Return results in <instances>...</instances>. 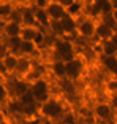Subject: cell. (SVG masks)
<instances>
[{"label":"cell","mask_w":117,"mask_h":124,"mask_svg":"<svg viewBox=\"0 0 117 124\" xmlns=\"http://www.w3.org/2000/svg\"><path fill=\"white\" fill-rule=\"evenodd\" d=\"M78 19H79V18H76V16H73V15H70V13L62 19V26H63V30H65V38H71L73 35H76Z\"/></svg>","instance_id":"5bb4252c"},{"label":"cell","mask_w":117,"mask_h":124,"mask_svg":"<svg viewBox=\"0 0 117 124\" xmlns=\"http://www.w3.org/2000/svg\"><path fill=\"white\" fill-rule=\"evenodd\" d=\"M0 2H2V0H0Z\"/></svg>","instance_id":"836d02e7"},{"label":"cell","mask_w":117,"mask_h":124,"mask_svg":"<svg viewBox=\"0 0 117 124\" xmlns=\"http://www.w3.org/2000/svg\"><path fill=\"white\" fill-rule=\"evenodd\" d=\"M111 40H112L114 43L117 45V29H116V32H114V35H112V38H111Z\"/></svg>","instance_id":"83f0119b"},{"label":"cell","mask_w":117,"mask_h":124,"mask_svg":"<svg viewBox=\"0 0 117 124\" xmlns=\"http://www.w3.org/2000/svg\"><path fill=\"white\" fill-rule=\"evenodd\" d=\"M30 91H32L33 97H35V102H37L38 107L43 105V103H46L49 99H52L51 84H49V81L46 80V78H43V77L37 78V80H33L32 83H30Z\"/></svg>","instance_id":"6da1fadb"},{"label":"cell","mask_w":117,"mask_h":124,"mask_svg":"<svg viewBox=\"0 0 117 124\" xmlns=\"http://www.w3.org/2000/svg\"><path fill=\"white\" fill-rule=\"evenodd\" d=\"M90 2H92V0H90Z\"/></svg>","instance_id":"e575fe53"},{"label":"cell","mask_w":117,"mask_h":124,"mask_svg":"<svg viewBox=\"0 0 117 124\" xmlns=\"http://www.w3.org/2000/svg\"><path fill=\"white\" fill-rule=\"evenodd\" d=\"M66 62L62 61V59H54L51 62V73L52 77L58 81H63L66 80V67H65Z\"/></svg>","instance_id":"9a60e30c"},{"label":"cell","mask_w":117,"mask_h":124,"mask_svg":"<svg viewBox=\"0 0 117 124\" xmlns=\"http://www.w3.org/2000/svg\"><path fill=\"white\" fill-rule=\"evenodd\" d=\"M11 2H14L19 7H27V0H11Z\"/></svg>","instance_id":"d4e9b609"},{"label":"cell","mask_w":117,"mask_h":124,"mask_svg":"<svg viewBox=\"0 0 117 124\" xmlns=\"http://www.w3.org/2000/svg\"><path fill=\"white\" fill-rule=\"evenodd\" d=\"M19 57H21L19 54H14V53L8 51L3 57L0 59L2 67H3V73H6V75H13V73H14V75H16L18 64H19Z\"/></svg>","instance_id":"30bf717a"},{"label":"cell","mask_w":117,"mask_h":124,"mask_svg":"<svg viewBox=\"0 0 117 124\" xmlns=\"http://www.w3.org/2000/svg\"><path fill=\"white\" fill-rule=\"evenodd\" d=\"M109 18H111V24H112L114 27H117V10H112V11H111Z\"/></svg>","instance_id":"cb8c5ba5"},{"label":"cell","mask_w":117,"mask_h":124,"mask_svg":"<svg viewBox=\"0 0 117 124\" xmlns=\"http://www.w3.org/2000/svg\"><path fill=\"white\" fill-rule=\"evenodd\" d=\"M8 89H10V95H13V99H19L26 94V92L30 91V83L27 80H24V78L16 77L13 80V83H10Z\"/></svg>","instance_id":"9c48e42d"},{"label":"cell","mask_w":117,"mask_h":124,"mask_svg":"<svg viewBox=\"0 0 117 124\" xmlns=\"http://www.w3.org/2000/svg\"><path fill=\"white\" fill-rule=\"evenodd\" d=\"M101 64L109 73L117 75V56H112V57H104V56H101Z\"/></svg>","instance_id":"ffe728a7"},{"label":"cell","mask_w":117,"mask_h":124,"mask_svg":"<svg viewBox=\"0 0 117 124\" xmlns=\"http://www.w3.org/2000/svg\"><path fill=\"white\" fill-rule=\"evenodd\" d=\"M3 75V67H2V62H0V77Z\"/></svg>","instance_id":"f546056e"},{"label":"cell","mask_w":117,"mask_h":124,"mask_svg":"<svg viewBox=\"0 0 117 124\" xmlns=\"http://www.w3.org/2000/svg\"><path fill=\"white\" fill-rule=\"evenodd\" d=\"M41 27L38 26H22V32H21V40L24 41H37V38L41 35Z\"/></svg>","instance_id":"2e32d148"},{"label":"cell","mask_w":117,"mask_h":124,"mask_svg":"<svg viewBox=\"0 0 117 124\" xmlns=\"http://www.w3.org/2000/svg\"><path fill=\"white\" fill-rule=\"evenodd\" d=\"M48 32L54 37V40L57 38H65V30H63L62 21H57V19H51L48 26Z\"/></svg>","instance_id":"ac0fdd59"},{"label":"cell","mask_w":117,"mask_h":124,"mask_svg":"<svg viewBox=\"0 0 117 124\" xmlns=\"http://www.w3.org/2000/svg\"><path fill=\"white\" fill-rule=\"evenodd\" d=\"M38 113L48 121H54V119H58L65 115V107L63 103L58 100V99H49L46 103L38 107Z\"/></svg>","instance_id":"7a4b0ae2"},{"label":"cell","mask_w":117,"mask_h":124,"mask_svg":"<svg viewBox=\"0 0 117 124\" xmlns=\"http://www.w3.org/2000/svg\"><path fill=\"white\" fill-rule=\"evenodd\" d=\"M18 100L21 102L22 107H35V105H37V102H35V97H33V94H32V91L26 92V94L22 95V97H19Z\"/></svg>","instance_id":"44dd1931"},{"label":"cell","mask_w":117,"mask_h":124,"mask_svg":"<svg viewBox=\"0 0 117 124\" xmlns=\"http://www.w3.org/2000/svg\"><path fill=\"white\" fill-rule=\"evenodd\" d=\"M109 103L112 105V108H114V111L117 113V91H114L112 94H111V99H109Z\"/></svg>","instance_id":"603a6c76"},{"label":"cell","mask_w":117,"mask_h":124,"mask_svg":"<svg viewBox=\"0 0 117 124\" xmlns=\"http://www.w3.org/2000/svg\"><path fill=\"white\" fill-rule=\"evenodd\" d=\"M37 2H38V0H27V7H33V8H35Z\"/></svg>","instance_id":"484cf974"},{"label":"cell","mask_w":117,"mask_h":124,"mask_svg":"<svg viewBox=\"0 0 117 124\" xmlns=\"http://www.w3.org/2000/svg\"><path fill=\"white\" fill-rule=\"evenodd\" d=\"M100 53H101V56H104V57L117 56V45L114 43L112 40L100 41Z\"/></svg>","instance_id":"d6986e66"},{"label":"cell","mask_w":117,"mask_h":124,"mask_svg":"<svg viewBox=\"0 0 117 124\" xmlns=\"http://www.w3.org/2000/svg\"><path fill=\"white\" fill-rule=\"evenodd\" d=\"M21 32H22V22L16 21V19H8V21L2 22L0 33L3 37V40H6V38H18V37H21Z\"/></svg>","instance_id":"52a82bcc"},{"label":"cell","mask_w":117,"mask_h":124,"mask_svg":"<svg viewBox=\"0 0 117 124\" xmlns=\"http://www.w3.org/2000/svg\"><path fill=\"white\" fill-rule=\"evenodd\" d=\"M116 32V27L109 21H97V30H95V38L98 41L111 40Z\"/></svg>","instance_id":"ba28073f"},{"label":"cell","mask_w":117,"mask_h":124,"mask_svg":"<svg viewBox=\"0 0 117 124\" xmlns=\"http://www.w3.org/2000/svg\"><path fill=\"white\" fill-rule=\"evenodd\" d=\"M93 124H103V123H98V121H97V123H93Z\"/></svg>","instance_id":"4dcf8cb0"},{"label":"cell","mask_w":117,"mask_h":124,"mask_svg":"<svg viewBox=\"0 0 117 124\" xmlns=\"http://www.w3.org/2000/svg\"><path fill=\"white\" fill-rule=\"evenodd\" d=\"M0 29H2V22H0Z\"/></svg>","instance_id":"1f68e13d"},{"label":"cell","mask_w":117,"mask_h":124,"mask_svg":"<svg viewBox=\"0 0 117 124\" xmlns=\"http://www.w3.org/2000/svg\"><path fill=\"white\" fill-rule=\"evenodd\" d=\"M54 53L57 56V59H62L65 62L76 57V49H74V45L70 38H57V40H54Z\"/></svg>","instance_id":"3957f363"},{"label":"cell","mask_w":117,"mask_h":124,"mask_svg":"<svg viewBox=\"0 0 117 124\" xmlns=\"http://www.w3.org/2000/svg\"><path fill=\"white\" fill-rule=\"evenodd\" d=\"M0 105H2V102H0Z\"/></svg>","instance_id":"d6a6232c"},{"label":"cell","mask_w":117,"mask_h":124,"mask_svg":"<svg viewBox=\"0 0 117 124\" xmlns=\"http://www.w3.org/2000/svg\"><path fill=\"white\" fill-rule=\"evenodd\" d=\"M33 72H35V65H33L32 57L21 56V57H19V64H18V70H16V77L27 80Z\"/></svg>","instance_id":"8fae6325"},{"label":"cell","mask_w":117,"mask_h":124,"mask_svg":"<svg viewBox=\"0 0 117 124\" xmlns=\"http://www.w3.org/2000/svg\"><path fill=\"white\" fill-rule=\"evenodd\" d=\"M109 3H111L112 10H117V0H109Z\"/></svg>","instance_id":"4316f807"},{"label":"cell","mask_w":117,"mask_h":124,"mask_svg":"<svg viewBox=\"0 0 117 124\" xmlns=\"http://www.w3.org/2000/svg\"><path fill=\"white\" fill-rule=\"evenodd\" d=\"M44 11H46V15H48L49 19H57V21H62L68 15V11L62 5H58L55 0H49L48 3H46V7H44Z\"/></svg>","instance_id":"7c38bea8"},{"label":"cell","mask_w":117,"mask_h":124,"mask_svg":"<svg viewBox=\"0 0 117 124\" xmlns=\"http://www.w3.org/2000/svg\"><path fill=\"white\" fill-rule=\"evenodd\" d=\"M38 53V45L37 41H21L19 45V56H26V57H32Z\"/></svg>","instance_id":"e0dca14e"},{"label":"cell","mask_w":117,"mask_h":124,"mask_svg":"<svg viewBox=\"0 0 117 124\" xmlns=\"http://www.w3.org/2000/svg\"><path fill=\"white\" fill-rule=\"evenodd\" d=\"M16 11H18V7H16L14 2H11V0H2L0 2V21L5 22L8 19H11L16 15Z\"/></svg>","instance_id":"4fadbf2b"},{"label":"cell","mask_w":117,"mask_h":124,"mask_svg":"<svg viewBox=\"0 0 117 124\" xmlns=\"http://www.w3.org/2000/svg\"><path fill=\"white\" fill-rule=\"evenodd\" d=\"M92 115L98 123H106L109 119H114L116 111L109 103V100H98L92 105Z\"/></svg>","instance_id":"277c9868"},{"label":"cell","mask_w":117,"mask_h":124,"mask_svg":"<svg viewBox=\"0 0 117 124\" xmlns=\"http://www.w3.org/2000/svg\"><path fill=\"white\" fill-rule=\"evenodd\" d=\"M55 2H57L58 5H62V7L65 8L66 11H68L70 8H71V7H73V5H74V3L78 2V0H55Z\"/></svg>","instance_id":"7402d4cb"},{"label":"cell","mask_w":117,"mask_h":124,"mask_svg":"<svg viewBox=\"0 0 117 124\" xmlns=\"http://www.w3.org/2000/svg\"><path fill=\"white\" fill-rule=\"evenodd\" d=\"M97 21L95 16H84V18L78 19V30L76 35L84 38V40H90L95 38V30H97Z\"/></svg>","instance_id":"5b68a950"},{"label":"cell","mask_w":117,"mask_h":124,"mask_svg":"<svg viewBox=\"0 0 117 124\" xmlns=\"http://www.w3.org/2000/svg\"><path fill=\"white\" fill-rule=\"evenodd\" d=\"M65 67H66V80L71 81V83H76L84 75V62L79 57H73L66 61Z\"/></svg>","instance_id":"8992f818"},{"label":"cell","mask_w":117,"mask_h":124,"mask_svg":"<svg viewBox=\"0 0 117 124\" xmlns=\"http://www.w3.org/2000/svg\"><path fill=\"white\" fill-rule=\"evenodd\" d=\"M103 124H117V121H116V118H114V119H109V121H106V123H103Z\"/></svg>","instance_id":"f1b7e54d"}]
</instances>
